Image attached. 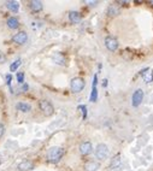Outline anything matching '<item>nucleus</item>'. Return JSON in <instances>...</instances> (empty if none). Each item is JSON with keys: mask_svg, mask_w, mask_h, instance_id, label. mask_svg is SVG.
Returning <instances> with one entry per match:
<instances>
[{"mask_svg": "<svg viewBox=\"0 0 153 171\" xmlns=\"http://www.w3.org/2000/svg\"><path fill=\"white\" fill-rule=\"evenodd\" d=\"M64 153H65L64 148L58 147V146H55V147H51V148L48 149L46 158H47V160H48L50 163H52V164H57V163H59V161L62 160L63 156H64Z\"/></svg>", "mask_w": 153, "mask_h": 171, "instance_id": "1", "label": "nucleus"}, {"mask_svg": "<svg viewBox=\"0 0 153 171\" xmlns=\"http://www.w3.org/2000/svg\"><path fill=\"white\" fill-rule=\"evenodd\" d=\"M39 109L41 110V112L45 114V116H52V114L55 113V107H53V105L50 103L48 100H46V99H42V100H40L39 101Z\"/></svg>", "mask_w": 153, "mask_h": 171, "instance_id": "2", "label": "nucleus"}, {"mask_svg": "<svg viewBox=\"0 0 153 171\" xmlns=\"http://www.w3.org/2000/svg\"><path fill=\"white\" fill-rule=\"evenodd\" d=\"M85 86H86V83H85V80L82 77H75L71 80V83H70L72 93H81L83 91Z\"/></svg>", "mask_w": 153, "mask_h": 171, "instance_id": "3", "label": "nucleus"}, {"mask_svg": "<svg viewBox=\"0 0 153 171\" xmlns=\"http://www.w3.org/2000/svg\"><path fill=\"white\" fill-rule=\"evenodd\" d=\"M109 147L105 143H99L95 148V157L99 160H105L109 157Z\"/></svg>", "mask_w": 153, "mask_h": 171, "instance_id": "4", "label": "nucleus"}, {"mask_svg": "<svg viewBox=\"0 0 153 171\" xmlns=\"http://www.w3.org/2000/svg\"><path fill=\"white\" fill-rule=\"evenodd\" d=\"M105 46L111 52H116L118 49V40L113 36H106L105 37Z\"/></svg>", "mask_w": 153, "mask_h": 171, "instance_id": "5", "label": "nucleus"}, {"mask_svg": "<svg viewBox=\"0 0 153 171\" xmlns=\"http://www.w3.org/2000/svg\"><path fill=\"white\" fill-rule=\"evenodd\" d=\"M142 100H143V91L142 89H136L134 92L133 96H131V105L134 107H139L141 105Z\"/></svg>", "mask_w": 153, "mask_h": 171, "instance_id": "6", "label": "nucleus"}, {"mask_svg": "<svg viewBox=\"0 0 153 171\" xmlns=\"http://www.w3.org/2000/svg\"><path fill=\"white\" fill-rule=\"evenodd\" d=\"M12 42H15L16 45H24L28 41V34L25 32H20L17 34L12 36Z\"/></svg>", "mask_w": 153, "mask_h": 171, "instance_id": "7", "label": "nucleus"}, {"mask_svg": "<svg viewBox=\"0 0 153 171\" xmlns=\"http://www.w3.org/2000/svg\"><path fill=\"white\" fill-rule=\"evenodd\" d=\"M92 151H93V146H92V143H90L89 141H85V142H82V143L80 145V153H81L82 156H88V154H90Z\"/></svg>", "mask_w": 153, "mask_h": 171, "instance_id": "8", "label": "nucleus"}, {"mask_svg": "<svg viewBox=\"0 0 153 171\" xmlns=\"http://www.w3.org/2000/svg\"><path fill=\"white\" fill-rule=\"evenodd\" d=\"M34 169V163L32 160H23L17 165L18 171H30Z\"/></svg>", "mask_w": 153, "mask_h": 171, "instance_id": "9", "label": "nucleus"}, {"mask_svg": "<svg viewBox=\"0 0 153 171\" xmlns=\"http://www.w3.org/2000/svg\"><path fill=\"white\" fill-rule=\"evenodd\" d=\"M97 84H98V76L94 75V79H93V86H92V93H90V101L92 103H95L98 100V89H97Z\"/></svg>", "mask_w": 153, "mask_h": 171, "instance_id": "10", "label": "nucleus"}, {"mask_svg": "<svg viewBox=\"0 0 153 171\" xmlns=\"http://www.w3.org/2000/svg\"><path fill=\"white\" fill-rule=\"evenodd\" d=\"M140 75L142 76V79H143V81H145L146 83H151V82L153 81V70L152 69H143V70H141Z\"/></svg>", "mask_w": 153, "mask_h": 171, "instance_id": "11", "label": "nucleus"}, {"mask_svg": "<svg viewBox=\"0 0 153 171\" xmlns=\"http://www.w3.org/2000/svg\"><path fill=\"white\" fill-rule=\"evenodd\" d=\"M29 7H30V10L33 12H40L42 11L44 5H42V2L40 0H32L29 2Z\"/></svg>", "mask_w": 153, "mask_h": 171, "instance_id": "12", "label": "nucleus"}, {"mask_svg": "<svg viewBox=\"0 0 153 171\" xmlns=\"http://www.w3.org/2000/svg\"><path fill=\"white\" fill-rule=\"evenodd\" d=\"M99 169H100V164L98 161L90 160V161H87L85 164V170L86 171H98Z\"/></svg>", "mask_w": 153, "mask_h": 171, "instance_id": "13", "label": "nucleus"}, {"mask_svg": "<svg viewBox=\"0 0 153 171\" xmlns=\"http://www.w3.org/2000/svg\"><path fill=\"white\" fill-rule=\"evenodd\" d=\"M52 59H53V62H55V64H58V65H65L66 64V58L64 57V54L60 53V52L53 54Z\"/></svg>", "mask_w": 153, "mask_h": 171, "instance_id": "14", "label": "nucleus"}, {"mask_svg": "<svg viewBox=\"0 0 153 171\" xmlns=\"http://www.w3.org/2000/svg\"><path fill=\"white\" fill-rule=\"evenodd\" d=\"M69 19H70V22H71V23L76 24V23L81 22V19H82V16H81V13H80V12L70 11V12H69Z\"/></svg>", "mask_w": 153, "mask_h": 171, "instance_id": "15", "label": "nucleus"}, {"mask_svg": "<svg viewBox=\"0 0 153 171\" xmlns=\"http://www.w3.org/2000/svg\"><path fill=\"white\" fill-rule=\"evenodd\" d=\"M16 109H17L18 111L23 112V113H28V112L32 111V106H30V104H27V103H17Z\"/></svg>", "mask_w": 153, "mask_h": 171, "instance_id": "16", "label": "nucleus"}, {"mask_svg": "<svg viewBox=\"0 0 153 171\" xmlns=\"http://www.w3.org/2000/svg\"><path fill=\"white\" fill-rule=\"evenodd\" d=\"M5 4H6V7L12 12H18V10H20V2H18V1L9 0V1H6Z\"/></svg>", "mask_w": 153, "mask_h": 171, "instance_id": "17", "label": "nucleus"}, {"mask_svg": "<svg viewBox=\"0 0 153 171\" xmlns=\"http://www.w3.org/2000/svg\"><path fill=\"white\" fill-rule=\"evenodd\" d=\"M7 27L10 28V29H17L18 27H20V21H18V18H16V17H10V18H7Z\"/></svg>", "mask_w": 153, "mask_h": 171, "instance_id": "18", "label": "nucleus"}, {"mask_svg": "<svg viewBox=\"0 0 153 171\" xmlns=\"http://www.w3.org/2000/svg\"><path fill=\"white\" fill-rule=\"evenodd\" d=\"M118 13H120V9H118V6H116L115 4L110 5L109 7H107V16H110V17L117 16Z\"/></svg>", "mask_w": 153, "mask_h": 171, "instance_id": "19", "label": "nucleus"}, {"mask_svg": "<svg viewBox=\"0 0 153 171\" xmlns=\"http://www.w3.org/2000/svg\"><path fill=\"white\" fill-rule=\"evenodd\" d=\"M120 165V154H117V156H115L112 160H111V163H110V168L111 169H116V168H118Z\"/></svg>", "mask_w": 153, "mask_h": 171, "instance_id": "20", "label": "nucleus"}, {"mask_svg": "<svg viewBox=\"0 0 153 171\" xmlns=\"http://www.w3.org/2000/svg\"><path fill=\"white\" fill-rule=\"evenodd\" d=\"M20 65H21V59L18 58L17 60H15L11 65H10V71H12V72L13 71H17V69L20 68Z\"/></svg>", "mask_w": 153, "mask_h": 171, "instance_id": "21", "label": "nucleus"}, {"mask_svg": "<svg viewBox=\"0 0 153 171\" xmlns=\"http://www.w3.org/2000/svg\"><path fill=\"white\" fill-rule=\"evenodd\" d=\"M78 110L82 111V113H83V119H86V118H87V107H86L85 105H80V106H78Z\"/></svg>", "mask_w": 153, "mask_h": 171, "instance_id": "22", "label": "nucleus"}, {"mask_svg": "<svg viewBox=\"0 0 153 171\" xmlns=\"http://www.w3.org/2000/svg\"><path fill=\"white\" fill-rule=\"evenodd\" d=\"M16 77H17V81H18V83H21V84H22L23 82H24V72H18Z\"/></svg>", "mask_w": 153, "mask_h": 171, "instance_id": "23", "label": "nucleus"}, {"mask_svg": "<svg viewBox=\"0 0 153 171\" xmlns=\"http://www.w3.org/2000/svg\"><path fill=\"white\" fill-rule=\"evenodd\" d=\"M4 133H5V126L2 123H0V139L4 135Z\"/></svg>", "mask_w": 153, "mask_h": 171, "instance_id": "24", "label": "nucleus"}, {"mask_svg": "<svg viewBox=\"0 0 153 171\" xmlns=\"http://www.w3.org/2000/svg\"><path fill=\"white\" fill-rule=\"evenodd\" d=\"M11 80H12L11 74H9V75H6V83H7V86H10V84H11Z\"/></svg>", "mask_w": 153, "mask_h": 171, "instance_id": "25", "label": "nucleus"}, {"mask_svg": "<svg viewBox=\"0 0 153 171\" xmlns=\"http://www.w3.org/2000/svg\"><path fill=\"white\" fill-rule=\"evenodd\" d=\"M5 60H6V56L2 52H0V63H4Z\"/></svg>", "mask_w": 153, "mask_h": 171, "instance_id": "26", "label": "nucleus"}, {"mask_svg": "<svg viewBox=\"0 0 153 171\" xmlns=\"http://www.w3.org/2000/svg\"><path fill=\"white\" fill-rule=\"evenodd\" d=\"M28 88H29V86L24 83V84H23V87H22V91L23 92H27V91H28Z\"/></svg>", "mask_w": 153, "mask_h": 171, "instance_id": "27", "label": "nucleus"}, {"mask_svg": "<svg viewBox=\"0 0 153 171\" xmlns=\"http://www.w3.org/2000/svg\"><path fill=\"white\" fill-rule=\"evenodd\" d=\"M106 86H107V80L105 79V80H104V82H103V87H106Z\"/></svg>", "mask_w": 153, "mask_h": 171, "instance_id": "28", "label": "nucleus"}, {"mask_svg": "<svg viewBox=\"0 0 153 171\" xmlns=\"http://www.w3.org/2000/svg\"><path fill=\"white\" fill-rule=\"evenodd\" d=\"M150 4H152V5H153V1H150Z\"/></svg>", "mask_w": 153, "mask_h": 171, "instance_id": "29", "label": "nucleus"}]
</instances>
